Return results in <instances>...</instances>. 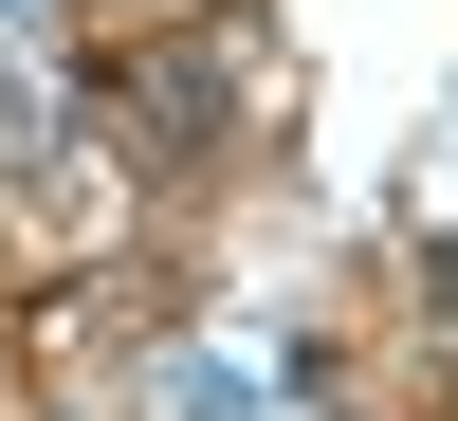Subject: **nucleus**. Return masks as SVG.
<instances>
[{
    "label": "nucleus",
    "mask_w": 458,
    "mask_h": 421,
    "mask_svg": "<svg viewBox=\"0 0 458 421\" xmlns=\"http://www.w3.org/2000/svg\"><path fill=\"white\" fill-rule=\"evenodd\" d=\"M440 312H458V257H440Z\"/></svg>",
    "instance_id": "f257e3e1"
}]
</instances>
